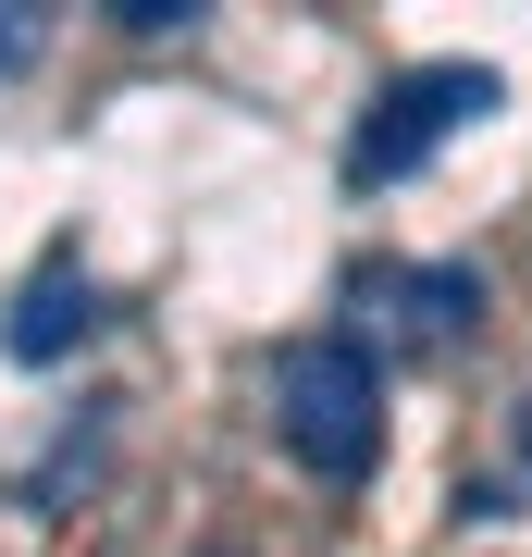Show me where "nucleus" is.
<instances>
[{"label": "nucleus", "instance_id": "obj_7", "mask_svg": "<svg viewBox=\"0 0 532 557\" xmlns=\"http://www.w3.org/2000/svg\"><path fill=\"white\" fill-rule=\"evenodd\" d=\"M520 471H532V397H520Z\"/></svg>", "mask_w": 532, "mask_h": 557}, {"label": "nucleus", "instance_id": "obj_4", "mask_svg": "<svg viewBox=\"0 0 532 557\" xmlns=\"http://www.w3.org/2000/svg\"><path fill=\"white\" fill-rule=\"evenodd\" d=\"M359 285L409 298V322H421V335H458V322H483V273H471V260H421V273H359Z\"/></svg>", "mask_w": 532, "mask_h": 557}, {"label": "nucleus", "instance_id": "obj_3", "mask_svg": "<svg viewBox=\"0 0 532 557\" xmlns=\"http://www.w3.org/2000/svg\"><path fill=\"white\" fill-rule=\"evenodd\" d=\"M99 335V285L75 273V260H50L38 285H25L13 310H0V359H25V372H50V359H75Z\"/></svg>", "mask_w": 532, "mask_h": 557}, {"label": "nucleus", "instance_id": "obj_1", "mask_svg": "<svg viewBox=\"0 0 532 557\" xmlns=\"http://www.w3.org/2000/svg\"><path fill=\"white\" fill-rule=\"evenodd\" d=\"M273 434L310 483H372L384 471V359H372V335H297L273 359Z\"/></svg>", "mask_w": 532, "mask_h": 557}, {"label": "nucleus", "instance_id": "obj_6", "mask_svg": "<svg viewBox=\"0 0 532 557\" xmlns=\"http://www.w3.org/2000/svg\"><path fill=\"white\" fill-rule=\"evenodd\" d=\"M186 13H198V0H112V25H124V38H174Z\"/></svg>", "mask_w": 532, "mask_h": 557}, {"label": "nucleus", "instance_id": "obj_2", "mask_svg": "<svg viewBox=\"0 0 532 557\" xmlns=\"http://www.w3.org/2000/svg\"><path fill=\"white\" fill-rule=\"evenodd\" d=\"M508 87L483 75V62H409V75H384V100L359 112V137H347V186H409L421 161H434L458 124H483Z\"/></svg>", "mask_w": 532, "mask_h": 557}, {"label": "nucleus", "instance_id": "obj_5", "mask_svg": "<svg viewBox=\"0 0 532 557\" xmlns=\"http://www.w3.org/2000/svg\"><path fill=\"white\" fill-rule=\"evenodd\" d=\"M38 38H50L38 0H0V75H25V62H38Z\"/></svg>", "mask_w": 532, "mask_h": 557}]
</instances>
